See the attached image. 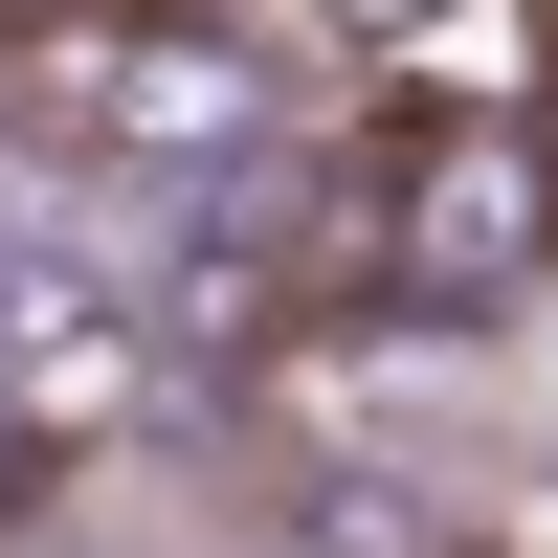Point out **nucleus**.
I'll use <instances>...</instances> for the list:
<instances>
[{
  "mask_svg": "<svg viewBox=\"0 0 558 558\" xmlns=\"http://www.w3.org/2000/svg\"><path fill=\"white\" fill-rule=\"evenodd\" d=\"M313 45H336V68H447L470 0H313Z\"/></svg>",
  "mask_w": 558,
  "mask_h": 558,
  "instance_id": "7ed1b4c3",
  "label": "nucleus"
},
{
  "mask_svg": "<svg viewBox=\"0 0 558 558\" xmlns=\"http://www.w3.org/2000/svg\"><path fill=\"white\" fill-rule=\"evenodd\" d=\"M268 112L291 89L223 0H45L23 23V134H68L112 179H223V157H268Z\"/></svg>",
  "mask_w": 558,
  "mask_h": 558,
  "instance_id": "f257e3e1",
  "label": "nucleus"
},
{
  "mask_svg": "<svg viewBox=\"0 0 558 558\" xmlns=\"http://www.w3.org/2000/svg\"><path fill=\"white\" fill-rule=\"evenodd\" d=\"M380 291H425V313H492V291H536L558 268V157H536V89H402V134H380Z\"/></svg>",
  "mask_w": 558,
  "mask_h": 558,
  "instance_id": "f03ea898",
  "label": "nucleus"
},
{
  "mask_svg": "<svg viewBox=\"0 0 558 558\" xmlns=\"http://www.w3.org/2000/svg\"><path fill=\"white\" fill-rule=\"evenodd\" d=\"M536 157H558V112H536Z\"/></svg>",
  "mask_w": 558,
  "mask_h": 558,
  "instance_id": "423d86ee",
  "label": "nucleus"
},
{
  "mask_svg": "<svg viewBox=\"0 0 558 558\" xmlns=\"http://www.w3.org/2000/svg\"><path fill=\"white\" fill-rule=\"evenodd\" d=\"M536 112H558V89H536Z\"/></svg>",
  "mask_w": 558,
  "mask_h": 558,
  "instance_id": "0eeeda50",
  "label": "nucleus"
},
{
  "mask_svg": "<svg viewBox=\"0 0 558 558\" xmlns=\"http://www.w3.org/2000/svg\"><path fill=\"white\" fill-rule=\"evenodd\" d=\"M0 157H23V45H0Z\"/></svg>",
  "mask_w": 558,
  "mask_h": 558,
  "instance_id": "20e7f679",
  "label": "nucleus"
},
{
  "mask_svg": "<svg viewBox=\"0 0 558 558\" xmlns=\"http://www.w3.org/2000/svg\"><path fill=\"white\" fill-rule=\"evenodd\" d=\"M0 558H89V536H23V514H0Z\"/></svg>",
  "mask_w": 558,
  "mask_h": 558,
  "instance_id": "39448f33",
  "label": "nucleus"
}]
</instances>
